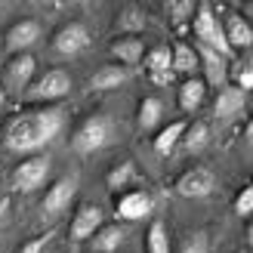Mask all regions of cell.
<instances>
[{"instance_id": "44dd1931", "label": "cell", "mask_w": 253, "mask_h": 253, "mask_svg": "<svg viewBox=\"0 0 253 253\" xmlns=\"http://www.w3.org/2000/svg\"><path fill=\"white\" fill-rule=\"evenodd\" d=\"M207 99V84L204 78H185L179 86V108L182 111H198Z\"/></svg>"}, {"instance_id": "5b68a950", "label": "cell", "mask_w": 253, "mask_h": 253, "mask_svg": "<svg viewBox=\"0 0 253 253\" xmlns=\"http://www.w3.org/2000/svg\"><path fill=\"white\" fill-rule=\"evenodd\" d=\"M46 173H49V158L46 155H31L22 164H16V170L9 176V188L28 195V192H34V188H41L46 182Z\"/></svg>"}, {"instance_id": "e575fe53", "label": "cell", "mask_w": 253, "mask_h": 253, "mask_svg": "<svg viewBox=\"0 0 253 253\" xmlns=\"http://www.w3.org/2000/svg\"><path fill=\"white\" fill-rule=\"evenodd\" d=\"M247 244L253 247V222H250V229H247Z\"/></svg>"}, {"instance_id": "2e32d148", "label": "cell", "mask_w": 253, "mask_h": 253, "mask_svg": "<svg viewBox=\"0 0 253 253\" xmlns=\"http://www.w3.org/2000/svg\"><path fill=\"white\" fill-rule=\"evenodd\" d=\"M145 71L151 74V81L158 86H167L173 81V56L170 46H155L145 53Z\"/></svg>"}, {"instance_id": "f546056e", "label": "cell", "mask_w": 253, "mask_h": 253, "mask_svg": "<svg viewBox=\"0 0 253 253\" xmlns=\"http://www.w3.org/2000/svg\"><path fill=\"white\" fill-rule=\"evenodd\" d=\"M164 9H167V16L173 25H182L195 16V3L192 0H170V3H164Z\"/></svg>"}, {"instance_id": "1f68e13d", "label": "cell", "mask_w": 253, "mask_h": 253, "mask_svg": "<svg viewBox=\"0 0 253 253\" xmlns=\"http://www.w3.org/2000/svg\"><path fill=\"white\" fill-rule=\"evenodd\" d=\"M46 244H49V232H46V235H37V238H31V241H25L19 253H43V247H46Z\"/></svg>"}, {"instance_id": "8fae6325", "label": "cell", "mask_w": 253, "mask_h": 253, "mask_svg": "<svg viewBox=\"0 0 253 253\" xmlns=\"http://www.w3.org/2000/svg\"><path fill=\"white\" fill-rule=\"evenodd\" d=\"M151 210H155V198H151L148 192H126L118 198L115 204V216L121 222H139L151 216Z\"/></svg>"}, {"instance_id": "52a82bcc", "label": "cell", "mask_w": 253, "mask_h": 253, "mask_svg": "<svg viewBox=\"0 0 253 253\" xmlns=\"http://www.w3.org/2000/svg\"><path fill=\"white\" fill-rule=\"evenodd\" d=\"M93 43V34H90V28H86L84 22H65L62 28L53 34V41H49V46H53V53L56 56H78V53H84L86 46Z\"/></svg>"}, {"instance_id": "7c38bea8", "label": "cell", "mask_w": 253, "mask_h": 253, "mask_svg": "<svg viewBox=\"0 0 253 253\" xmlns=\"http://www.w3.org/2000/svg\"><path fill=\"white\" fill-rule=\"evenodd\" d=\"M105 219V213L99 204H81L78 213H74V219H71V238L74 241H90V238L102 229V222Z\"/></svg>"}, {"instance_id": "d6986e66", "label": "cell", "mask_w": 253, "mask_h": 253, "mask_svg": "<svg viewBox=\"0 0 253 253\" xmlns=\"http://www.w3.org/2000/svg\"><path fill=\"white\" fill-rule=\"evenodd\" d=\"M124 241H126V225H121V222L102 225V229L90 238V253H115Z\"/></svg>"}, {"instance_id": "836d02e7", "label": "cell", "mask_w": 253, "mask_h": 253, "mask_svg": "<svg viewBox=\"0 0 253 253\" xmlns=\"http://www.w3.org/2000/svg\"><path fill=\"white\" fill-rule=\"evenodd\" d=\"M244 139H247V145H250V151H253V118L247 121V130H244Z\"/></svg>"}, {"instance_id": "83f0119b", "label": "cell", "mask_w": 253, "mask_h": 253, "mask_svg": "<svg viewBox=\"0 0 253 253\" xmlns=\"http://www.w3.org/2000/svg\"><path fill=\"white\" fill-rule=\"evenodd\" d=\"M179 253H210V235L204 229H195L182 238Z\"/></svg>"}, {"instance_id": "d4e9b609", "label": "cell", "mask_w": 253, "mask_h": 253, "mask_svg": "<svg viewBox=\"0 0 253 253\" xmlns=\"http://www.w3.org/2000/svg\"><path fill=\"white\" fill-rule=\"evenodd\" d=\"M188 155H198V151H204L210 145V124L204 121H195L192 126H185V133H182V142H179Z\"/></svg>"}, {"instance_id": "ffe728a7", "label": "cell", "mask_w": 253, "mask_h": 253, "mask_svg": "<svg viewBox=\"0 0 253 253\" xmlns=\"http://www.w3.org/2000/svg\"><path fill=\"white\" fill-rule=\"evenodd\" d=\"M145 25H148V19L142 16L139 6H121L118 19H115V31H118V37H139L145 31Z\"/></svg>"}, {"instance_id": "277c9868", "label": "cell", "mask_w": 253, "mask_h": 253, "mask_svg": "<svg viewBox=\"0 0 253 253\" xmlns=\"http://www.w3.org/2000/svg\"><path fill=\"white\" fill-rule=\"evenodd\" d=\"M34 71H37V59L31 53H19L9 56L3 65V78H0V86H3L6 96H22L28 93V86L34 84Z\"/></svg>"}, {"instance_id": "30bf717a", "label": "cell", "mask_w": 253, "mask_h": 253, "mask_svg": "<svg viewBox=\"0 0 253 253\" xmlns=\"http://www.w3.org/2000/svg\"><path fill=\"white\" fill-rule=\"evenodd\" d=\"M216 192V176L207 167H192L176 179V195L179 198H210Z\"/></svg>"}, {"instance_id": "4316f807", "label": "cell", "mask_w": 253, "mask_h": 253, "mask_svg": "<svg viewBox=\"0 0 253 253\" xmlns=\"http://www.w3.org/2000/svg\"><path fill=\"white\" fill-rule=\"evenodd\" d=\"M145 247L148 253H170V232L161 219H155L148 225V235H145Z\"/></svg>"}, {"instance_id": "8992f818", "label": "cell", "mask_w": 253, "mask_h": 253, "mask_svg": "<svg viewBox=\"0 0 253 253\" xmlns=\"http://www.w3.org/2000/svg\"><path fill=\"white\" fill-rule=\"evenodd\" d=\"M68 93H71V74L65 68H49L46 74H41V78L28 86V96L34 102H46V105L65 99Z\"/></svg>"}, {"instance_id": "6da1fadb", "label": "cell", "mask_w": 253, "mask_h": 253, "mask_svg": "<svg viewBox=\"0 0 253 253\" xmlns=\"http://www.w3.org/2000/svg\"><path fill=\"white\" fill-rule=\"evenodd\" d=\"M65 126V111L59 105H41V108H25L19 115H12L3 126V148L6 151H19V155H28V151L43 148L46 142L62 133Z\"/></svg>"}, {"instance_id": "e0dca14e", "label": "cell", "mask_w": 253, "mask_h": 253, "mask_svg": "<svg viewBox=\"0 0 253 253\" xmlns=\"http://www.w3.org/2000/svg\"><path fill=\"white\" fill-rule=\"evenodd\" d=\"M108 53L111 59H118L124 68H130V65H139L145 56V41L142 37H115L108 46Z\"/></svg>"}, {"instance_id": "484cf974", "label": "cell", "mask_w": 253, "mask_h": 253, "mask_svg": "<svg viewBox=\"0 0 253 253\" xmlns=\"http://www.w3.org/2000/svg\"><path fill=\"white\" fill-rule=\"evenodd\" d=\"M136 176H139L136 164H133L130 158H126V161L115 164V167L108 170V176H105V185H108V188H126L130 182H136Z\"/></svg>"}, {"instance_id": "4dcf8cb0", "label": "cell", "mask_w": 253, "mask_h": 253, "mask_svg": "<svg viewBox=\"0 0 253 253\" xmlns=\"http://www.w3.org/2000/svg\"><path fill=\"white\" fill-rule=\"evenodd\" d=\"M235 213L238 216H247V213H253V182H247L241 188V195L235 198Z\"/></svg>"}, {"instance_id": "cb8c5ba5", "label": "cell", "mask_w": 253, "mask_h": 253, "mask_svg": "<svg viewBox=\"0 0 253 253\" xmlns=\"http://www.w3.org/2000/svg\"><path fill=\"white\" fill-rule=\"evenodd\" d=\"M185 121H170L167 126H164V130L155 136V151H158V155L161 158H167L170 155V151L176 148V145H179L182 142V133H185Z\"/></svg>"}, {"instance_id": "7a4b0ae2", "label": "cell", "mask_w": 253, "mask_h": 253, "mask_svg": "<svg viewBox=\"0 0 253 253\" xmlns=\"http://www.w3.org/2000/svg\"><path fill=\"white\" fill-rule=\"evenodd\" d=\"M115 142V121L102 111H93V115H86L78 130L71 133V148L78 151V155H96V151L108 148Z\"/></svg>"}, {"instance_id": "d590c367", "label": "cell", "mask_w": 253, "mask_h": 253, "mask_svg": "<svg viewBox=\"0 0 253 253\" xmlns=\"http://www.w3.org/2000/svg\"><path fill=\"white\" fill-rule=\"evenodd\" d=\"M6 102V93H3V86H0V105H3Z\"/></svg>"}, {"instance_id": "3957f363", "label": "cell", "mask_w": 253, "mask_h": 253, "mask_svg": "<svg viewBox=\"0 0 253 253\" xmlns=\"http://www.w3.org/2000/svg\"><path fill=\"white\" fill-rule=\"evenodd\" d=\"M192 31H195V43L219 53L222 59H232V46L225 43V34H222V22L216 16V9L210 3H198L195 6V16H192Z\"/></svg>"}, {"instance_id": "5bb4252c", "label": "cell", "mask_w": 253, "mask_h": 253, "mask_svg": "<svg viewBox=\"0 0 253 253\" xmlns=\"http://www.w3.org/2000/svg\"><path fill=\"white\" fill-rule=\"evenodd\" d=\"M219 22H222V34H225V43L232 46V53L253 46V28L247 25L241 12H225Z\"/></svg>"}, {"instance_id": "9a60e30c", "label": "cell", "mask_w": 253, "mask_h": 253, "mask_svg": "<svg viewBox=\"0 0 253 253\" xmlns=\"http://www.w3.org/2000/svg\"><path fill=\"white\" fill-rule=\"evenodd\" d=\"M247 105V93L238 90L235 84H225L222 90H216V99H213V115H216L219 121H229L235 115H241Z\"/></svg>"}, {"instance_id": "7402d4cb", "label": "cell", "mask_w": 253, "mask_h": 253, "mask_svg": "<svg viewBox=\"0 0 253 253\" xmlns=\"http://www.w3.org/2000/svg\"><path fill=\"white\" fill-rule=\"evenodd\" d=\"M170 56H173V74L179 71V74H185V78H195V68H201L198 49L192 43H185V41H176L173 49H170Z\"/></svg>"}, {"instance_id": "ac0fdd59", "label": "cell", "mask_w": 253, "mask_h": 253, "mask_svg": "<svg viewBox=\"0 0 253 253\" xmlns=\"http://www.w3.org/2000/svg\"><path fill=\"white\" fill-rule=\"evenodd\" d=\"M130 81V68H124V65H102L99 71L90 74V90L96 93H108V90H118L121 84Z\"/></svg>"}, {"instance_id": "f1b7e54d", "label": "cell", "mask_w": 253, "mask_h": 253, "mask_svg": "<svg viewBox=\"0 0 253 253\" xmlns=\"http://www.w3.org/2000/svg\"><path fill=\"white\" fill-rule=\"evenodd\" d=\"M232 78H235V86L238 90H253V59H241V62H235V68L229 71Z\"/></svg>"}, {"instance_id": "d6a6232c", "label": "cell", "mask_w": 253, "mask_h": 253, "mask_svg": "<svg viewBox=\"0 0 253 253\" xmlns=\"http://www.w3.org/2000/svg\"><path fill=\"white\" fill-rule=\"evenodd\" d=\"M241 16L247 19V25L253 28V0H250V3H244V12H241Z\"/></svg>"}, {"instance_id": "603a6c76", "label": "cell", "mask_w": 253, "mask_h": 253, "mask_svg": "<svg viewBox=\"0 0 253 253\" xmlns=\"http://www.w3.org/2000/svg\"><path fill=\"white\" fill-rule=\"evenodd\" d=\"M161 118H164V102L158 96H145L142 102H139V115H136V126L142 133H148V130H155V126L161 124Z\"/></svg>"}, {"instance_id": "ba28073f", "label": "cell", "mask_w": 253, "mask_h": 253, "mask_svg": "<svg viewBox=\"0 0 253 253\" xmlns=\"http://www.w3.org/2000/svg\"><path fill=\"white\" fill-rule=\"evenodd\" d=\"M74 195H78V176H59V179L46 188V195L41 201V213H43V219H56L59 213H65L71 207V201Z\"/></svg>"}, {"instance_id": "9c48e42d", "label": "cell", "mask_w": 253, "mask_h": 253, "mask_svg": "<svg viewBox=\"0 0 253 253\" xmlns=\"http://www.w3.org/2000/svg\"><path fill=\"white\" fill-rule=\"evenodd\" d=\"M41 22L37 19H19V22H12L6 34H3V46H6V53L9 56H19V53H28V49L41 41Z\"/></svg>"}, {"instance_id": "4fadbf2b", "label": "cell", "mask_w": 253, "mask_h": 253, "mask_svg": "<svg viewBox=\"0 0 253 253\" xmlns=\"http://www.w3.org/2000/svg\"><path fill=\"white\" fill-rule=\"evenodd\" d=\"M198 49V62L201 68H204V84L207 86H216V90H222L225 81H229V59H222L219 53H213V49L195 43Z\"/></svg>"}]
</instances>
